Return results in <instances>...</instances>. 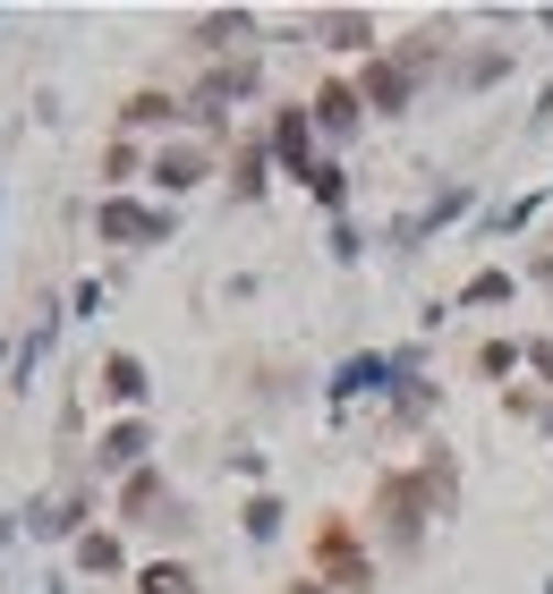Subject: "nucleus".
<instances>
[{
  "instance_id": "f257e3e1",
  "label": "nucleus",
  "mask_w": 553,
  "mask_h": 594,
  "mask_svg": "<svg viewBox=\"0 0 553 594\" xmlns=\"http://www.w3.org/2000/svg\"><path fill=\"white\" fill-rule=\"evenodd\" d=\"M324 569H332V586H366V561L350 543V527H324Z\"/></svg>"
},
{
  "instance_id": "f03ea898",
  "label": "nucleus",
  "mask_w": 553,
  "mask_h": 594,
  "mask_svg": "<svg viewBox=\"0 0 553 594\" xmlns=\"http://www.w3.org/2000/svg\"><path fill=\"white\" fill-rule=\"evenodd\" d=\"M102 229H111V238H163V213H136V204H102Z\"/></svg>"
},
{
  "instance_id": "7ed1b4c3",
  "label": "nucleus",
  "mask_w": 553,
  "mask_h": 594,
  "mask_svg": "<svg viewBox=\"0 0 553 594\" xmlns=\"http://www.w3.org/2000/svg\"><path fill=\"white\" fill-rule=\"evenodd\" d=\"M102 391H111V400H136V391H145V366H136V357H111V366H102Z\"/></svg>"
},
{
  "instance_id": "20e7f679",
  "label": "nucleus",
  "mask_w": 553,
  "mask_h": 594,
  "mask_svg": "<svg viewBox=\"0 0 553 594\" xmlns=\"http://www.w3.org/2000/svg\"><path fill=\"white\" fill-rule=\"evenodd\" d=\"M316 111H324V127H358V94H350V86H324Z\"/></svg>"
},
{
  "instance_id": "39448f33",
  "label": "nucleus",
  "mask_w": 553,
  "mask_h": 594,
  "mask_svg": "<svg viewBox=\"0 0 553 594\" xmlns=\"http://www.w3.org/2000/svg\"><path fill=\"white\" fill-rule=\"evenodd\" d=\"M366 94L384 102V111H400V102H409V77H400V68H375V77H366Z\"/></svg>"
},
{
  "instance_id": "423d86ee",
  "label": "nucleus",
  "mask_w": 553,
  "mask_h": 594,
  "mask_svg": "<svg viewBox=\"0 0 553 594\" xmlns=\"http://www.w3.org/2000/svg\"><path fill=\"white\" fill-rule=\"evenodd\" d=\"M196 170H204L196 154H163V161H154V179H163V188H196Z\"/></svg>"
},
{
  "instance_id": "0eeeda50",
  "label": "nucleus",
  "mask_w": 553,
  "mask_h": 594,
  "mask_svg": "<svg viewBox=\"0 0 553 594\" xmlns=\"http://www.w3.org/2000/svg\"><path fill=\"white\" fill-rule=\"evenodd\" d=\"M281 154H290V161H298V179H307V120H298V111L281 120Z\"/></svg>"
},
{
  "instance_id": "6e6552de",
  "label": "nucleus",
  "mask_w": 553,
  "mask_h": 594,
  "mask_svg": "<svg viewBox=\"0 0 553 594\" xmlns=\"http://www.w3.org/2000/svg\"><path fill=\"white\" fill-rule=\"evenodd\" d=\"M145 594H196L188 569H145Z\"/></svg>"
},
{
  "instance_id": "1a4fd4ad",
  "label": "nucleus",
  "mask_w": 553,
  "mask_h": 594,
  "mask_svg": "<svg viewBox=\"0 0 553 594\" xmlns=\"http://www.w3.org/2000/svg\"><path fill=\"white\" fill-rule=\"evenodd\" d=\"M136 450H145V434H136V425H120V434L102 441V459H136Z\"/></svg>"
},
{
  "instance_id": "9d476101",
  "label": "nucleus",
  "mask_w": 553,
  "mask_h": 594,
  "mask_svg": "<svg viewBox=\"0 0 553 594\" xmlns=\"http://www.w3.org/2000/svg\"><path fill=\"white\" fill-rule=\"evenodd\" d=\"M290 594H324V586H290Z\"/></svg>"
}]
</instances>
